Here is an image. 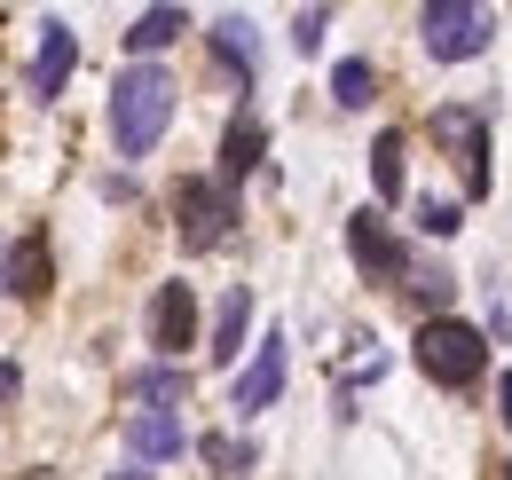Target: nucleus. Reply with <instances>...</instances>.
<instances>
[{"label": "nucleus", "mask_w": 512, "mask_h": 480, "mask_svg": "<svg viewBox=\"0 0 512 480\" xmlns=\"http://www.w3.org/2000/svg\"><path fill=\"white\" fill-rule=\"evenodd\" d=\"M323 32H331V8H300V16H292V48H300V56H316Z\"/></svg>", "instance_id": "22"}, {"label": "nucleus", "mask_w": 512, "mask_h": 480, "mask_svg": "<svg viewBox=\"0 0 512 480\" xmlns=\"http://www.w3.org/2000/svg\"><path fill=\"white\" fill-rule=\"evenodd\" d=\"M260 158H268V126L253 119V111H237V119H229V134H221V189H229V197H237V181L253 174Z\"/></svg>", "instance_id": "11"}, {"label": "nucleus", "mask_w": 512, "mask_h": 480, "mask_svg": "<svg viewBox=\"0 0 512 480\" xmlns=\"http://www.w3.org/2000/svg\"><path fill=\"white\" fill-rule=\"evenodd\" d=\"M497 480H512V465H497Z\"/></svg>", "instance_id": "25"}, {"label": "nucleus", "mask_w": 512, "mask_h": 480, "mask_svg": "<svg viewBox=\"0 0 512 480\" xmlns=\"http://www.w3.org/2000/svg\"><path fill=\"white\" fill-rule=\"evenodd\" d=\"M71 63H79V40H71L64 16H48V24H40V56H32V103H56V95H64Z\"/></svg>", "instance_id": "10"}, {"label": "nucleus", "mask_w": 512, "mask_h": 480, "mask_svg": "<svg viewBox=\"0 0 512 480\" xmlns=\"http://www.w3.org/2000/svg\"><path fill=\"white\" fill-rule=\"evenodd\" d=\"M434 142L457 158L465 189H473V197H489V119H481L473 103H442V111H434Z\"/></svg>", "instance_id": "5"}, {"label": "nucleus", "mask_w": 512, "mask_h": 480, "mask_svg": "<svg viewBox=\"0 0 512 480\" xmlns=\"http://www.w3.org/2000/svg\"><path fill=\"white\" fill-rule=\"evenodd\" d=\"M418 40H426L434 63H473L497 40V16L473 8V0H426V8H418Z\"/></svg>", "instance_id": "3"}, {"label": "nucleus", "mask_w": 512, "mask_h": 480, "mask_svg": "<svg viewBox=\"0 0 512 480\" xmlns=\"http://www.w3.org/2000/svg\"><path fill=\"white\" fill-rule=\"evenodd\" d=\"M497 418L512 425V370H505V378H497Z\"/></svg>", "instance_id": "24"}, {"label": "nucleus", "mask_w": 512, "mask_h": 480, "mask_svg": "<svg viewBox=\"0 0 512 480\" xmlns=\"http://www.w3.org/2000/svg\"><path fill=\"white\" fill-rule=\"evenodd\" d=\"M371 189H379L386 205L402 197V134H394V126H386L379 142H371Z\"/></svg>", "instance_id": "18"}, {"label": "nucleus", "mask_w": 512, "mask_h": 480, "mask_svg": "<svg viewBox=\"0 0 512 480\" xmlns=\"http://www.w3.org/2000/svg\"><path fill=\"white\" fill-rule=\"evenodd\" d=\"M127 394H134V402H182V394H190V378H182V370H166V362H150V370H134V378H127Z\"/></svg>", "instance_id": "19"}, {"label": "nucleus", "mask_w": 512, "mask_h": 480, "mask_svg": "<svg viewBox=\"0 0 512 480\" xmlns=\"http://www.w3.org/2000/svg\"><path fill=\"white\" fill-rule=\"evenodd\" d=\"M127 449H134V473H142V465H174V457L190 449V433H182L174 410H134L127 418Z\"/></svg>", "instance_id": "9"}, {"label": "nucleus", "mask_w": 512, "mask_h": 480, "mask_svg": "<svg viewBox=\"0 0 512 480\" xmlns=\"http://www.w3.org/2000/svg\"><path fill=\"white\" fill-rule=\"evenodd\" d=\"M410 355H418V370H426L434 386H473V378L489 370V339H481L473 323H457V315H434Z\"/></svg>", "instance_id": "2"}, {"label": "nucleus", "mask_w": 512, "mask_h": 480, "mask_svg": "<svg viewBox=\"0 0 512 480\" xmlns=\"http://www.w3.org/2000/svg\"><path fill=\"white\" fill-rule=\"evenodd\" d=\"M418 229H426V237H457V229H465V205H449V197H418Z\"/></svg>", "instance_id": "21"}, {"label": "nucleus", "mask_w": 512, "mask_h": 480, "mask_svg": "<svg viewBox=\"0 0 512 480\" xmlns=\"http://www.w3.org/2000/svg\"><path fill=\"white\" fill-rule=\"evenodd\" d=\"M119 480H150V473H119Z\"/></svg>", "instance_id": "26"}, {"label": "nucleus", "mask_w": 512, "mask_h": 480, "mask_svg": "<svg viewBox=\"0 0 512 480\" xmlns=\"http://www.w3.org/2000/svg\"><path fill=\"white\" fill-rule=\"evenodd\" d=\"M371 95H379V71H371L363 56H347L339 71H331V103H339V111H363Z\"/></svg>", "instance_id": "16"}, {"label": "nucleus", "mask_w": 512, "mask_h": 480, "mask_svg": "<svg viewBox=\"0 0 512 480\" xmlns=\"http://www.w3.org/2000/svg\"><path fill=\"white\" fill-rule=\"evenodd\" d=\"M16 394H24V370H16V362H0V410H16Z\"/></svg>", "instance_id": "23"}, {"label": "nucleus", "mask_w": 512, "mask_h": 480, "mask_svg": "<svg viewBox=\"0 0 512 480\" xmlns=\"http://www.w3.org/2000/svg\"><path fill=\"white\" fill-rule=\"evenodd\" d=\"M150 347H158V362H174L182 347H197V292L182 276H166V284L150 292Z\"/></svg>", "instance_id": "8"}, {"label": "nucleus", "mask_w": 512, "mask_h": 480, "mask_svg": "<svg viewBox=\"0 0 512 480\" xmlns=\"http://www.w3.org/2000/svg\"><path fill=\"white\" fill-rule=\"evenodd\" d=\"M174 221H182V244H190V252H213V244H229V229H237V197L213 174H190L174 189Z\"/></svg>", "instance_id": "4"}, {"label": "nucleus", "mask_w": 512, "mask_h": 480, "mask_svg": "<svg viewBox=\"0 0 512 480\" xmlns=\"http://www.w3.org/2000/svg\"><path fill=\"white\" fill-rule=\"evenodd\" d=\"M245 323H253V292H245V284H229V292H221V315H213V362H237Z\"/></svg>", "instance_id": "14"}, {"label": "nucleus", "mask_w": 512, "mask_h": 480, "mask_svg": "<svg viewBox=\"0 0 512 480\" xmlns=\"http://www.w3.org/2000/svg\"><path fill=\"white\" fill-rule=\"evenodd\" d=\"M197 449H205V465H213V473H253V441H229V433H205Z\"/></svg>", "instance_id": "20"}, {"label": "nucleus", "mask_w": 512, "mask_h": 480, "mask_svg": "<svg viewBox=\"0 0 512 480\" xmlns=\"http://www.w3.org/2000/svg\"><path fill=\"white\" fill-rule=\"evenodd\" d=\"M213 63L229 71V87H237V95L253 87V71H260V40H253V24H245V16H221V24H213Z\"/></svg>", "instance_id": "12"}, {"label": "nucleus", "mask_w": 512, "mask_h": 480, "mask_svg": "<svg viewBox=\"0 0 512 480\" xmlns=\"http://www.w3.org/2000/svg\"><path fill=\"white\" fill-rule=\"evenodd\" d=\"M402 292H410V300L426 307V323H434V315L449 307V292H457V276H449V268H418V260H410V276H402Z\"/></svg>", "instance_id": "17"}, {"label": "nucleus", "mask_w": 512, "mask_h": 480, "mask_svg": "<svg viewBox=\"0 0 512 480\" xmlns=\"http://www.w3.org/2000/svg\"><path fill=\"white\" fill-rule=\"evenodd\" d=\"M0 284H8L16 300H40V292H48V244H40V237H24V244H16V260H8V276H0Z\"/></svg>", "instance_id": "15"}, {"label": "nucleus", "mask_w": 512, "mask_h": 480, "mask_svg": "<svg viewBox=\"0 0 512 480\" xmlns=\"http://www.w3.org/2000/svg\"><path fill=\"white\" fill-rule=\"evenodd\" d=\"M347 252H355L363 284H394V292H402V276H410V252H402V237L386 229V213H379V205L347 213Z\"/></svg>", "instance_id": "6"}, {"label": "nucleus", "mask_w": 512, "mask_h": 480, "mask_svg": "<svg viewBox=\"0 0 512 480\" xmlns=\"http://www.w3.org/2000/svg\"><path fill=\"white\" fill-rule=\"evenodd\" d=\"M284 378H292V339H284V331H268V339L253 347V362L237 370V386H229V410L260 418V410L284 394Z\"/></svg>", "instance_id": "7"}, {"label": "nucleus", "mask_w": 512, "mask_h": 480, "mask_svg": "<svg viewBox=\"0 0 512 480\" xmlns=\"http://www.w3.org/2000/svg\"><path fill=\"white\" fill-rule=\"evenodd\" d=\"M166 126H174V79L158 63L119 71V87H111V142H119V158H150Z\"/></svg>", "instance_id": "1"}, {"label": "nucleus", "mask_w": 512, "mask_h": 480, "mask_svg": "<svg viewBox=\"0 0 512 480\" xmlns=\"http://www.w3.org/2000/svg\"><path fill=\"white\" fill-rule=\"evenodd\" d=\"M182 32H190V8H142V16H134V32H127V48L150 63L158 48H174Z\"/></svg>", "instance_id": "13"}]
</instances>
